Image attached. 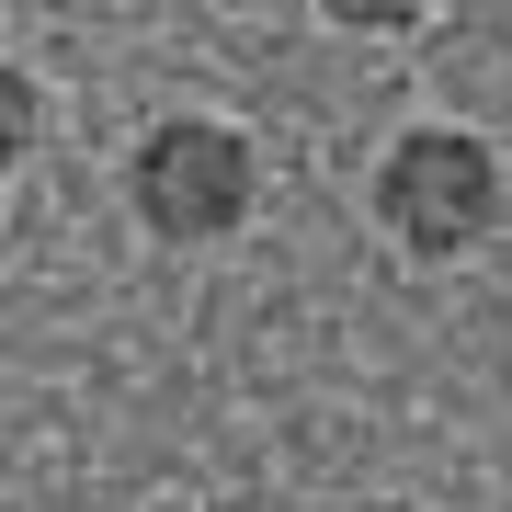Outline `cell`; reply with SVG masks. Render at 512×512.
<instances>
[{"mask_svg":"<svg viewBox=\"0 0 512 512\" xmlns=\"http://www.w3.org/2000/svg\"><path fill=\"white\" fill-rule=\"evenodd\" d=\"M126 205L148 239H171V251H217V239L251 228L262 205V148L228 126V114H160V126L137 137L126 160Z\"/></svg>","mask_w":512,"mask_h":512,"instance_id":"1","label":"cell"},{"mask_svg":"<svg viewBox=\"0 0 512 512\" xmlns=\"http://www.w3.org/2000/svg\"><path fill=\"white\" fill-rule=\"evenodd\" d=\"M365 205L410 262H456L501 228V148L467 126H410V137H387Z\"/></svg>","mask_w":512,"mask_h":512,"instance_id":"2","label":"cell"},{"mask_svg":"<svg viewBox=\"0 0 512 512\" xmlns=\"http://www.w3.org/2000/svg\"><path fill=\"white\" fill-rule=\"evenodd\" d=\"M319 23H342V35H410V23H433V0H319Z\"/></svg>","mask_w":512,"mask_h":512,"instance_id":"3","label":"cell"},{"mask_svg":"<svg viewBox=\"0 0 512 512\" xmlns=\"http://www.w3.org/2000/svg\"><path fill=\"white\" fill-rule=\"evenodd\" d=\"M35 126H46V114H35V80H0V148H12V160H23V148H35Z\"/></svg>","mask_w":512,"mask_h":512,"instance_id":"4","label":"cell"},{"mask_svg":"<svg viewBox=\"0 0 512 512\" xmlns=\"http://www.w3.org/2000/svg\"><path fill=\"white\" fill-rule=\"evenodd\" d=\"M365 512H421V501H365Z\"/></svg>","mask_w":512,"mask_h":512,"instance_id":"5","label":"cell"}]
</instances>
